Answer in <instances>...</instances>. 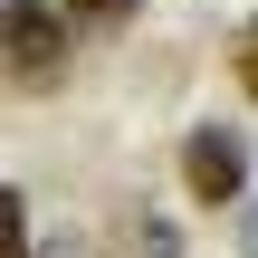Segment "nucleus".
Here are the masks:
<instances>
[{"label": "nucleus", "instance_id": "nucleus-1", "mask_svg": "<svg viewBox=\"0 0 258 258\" xmlns=\"http://www.w3.org/2000/svg\"><path fill=\"white\" fill-rule=\"evenodd\" d=\"M0 48H10V86L48 96L67 77V0H0Z\"/></svg>", "mask_w": 258, "mask_h": 258}, {"label": "nucleus", "instance_id": "nucleus-2", "mask_svg": "<svg viewBox=\"0 0 258 258\" xmlns=\"http://www.w3.org/2000/svg\"><path fill=\"white\" fill-rule=\"evenodd\" d=\"M239 182H249V144L230 124H191L182 134V191L191 201H239Z\"/></svg>", "mask_w": 258, "mask_h": 258}, {"label": "nucleus", "instance_id": "nucleus-3", "mask_svg": "<svg viewBox=\"0 0 258 258\" xmlns=\"http://www.w3.org/2000/svg\"><path fill=\"white\" fill-rule=\"evenodd\" d=\"M124 258H182V230H172V220H153V211H134V230H124Z\"/></svg>", "mask_w": 258, "mask_h": 258}, {"label": "nucleus", "instance_id": "nucleus-4", "mask_svg": "<svg viewBox=\"0 0 258 258\" xmlns=\"http://www.w3.org/2000/svg\"><path fill=\"white\" fill-rule=\"evenodd\" d=\"M0 258H29V201L0 191Z\"/></svg>", "mask_w": 258, "mask_h": 258}, {"label": "nucleus", "instance_id": "nucleus-5", "mask_svg": "<svg viewBox=\"0 0 258 258\" xmlns=\"http://www.w3.org/2000/svg\"><path fill=\"white\" fill-rule=\"evenodd\" d=\"M230 67H239V86H249V96H258V19H249V29H239V48H230Z\"/></svg>", "mask_w": 258, "mask_h": 258}, {"label": "nucleus", "instance_id": "nucleus-6", "mask_svg": "<svg viewBox=\"0 0 258 258\" xmlns=\"http://www.w3.org/2000/svg\"><path fill=\"white\" fill-rule=\"evenodd\" d=\"M124 10H134V0H67V19H96V29H115Z\"/></svg>", "mask_w": 258, "mask_h": 258}, {"label": "nucleus", "instance_id": "nucleus-7", "mask_svg": "<svg viewBox=\"0 0 258 258\" xmlns=\"http://www.w3.org/2000/svg\"><path fill=\"white\" fill-rule=\"evenodd\" d=\"M239 258H258V201L239 211Z\"/></svg>", "mask_w": 258, "mask_h": 258}]
</instances>
